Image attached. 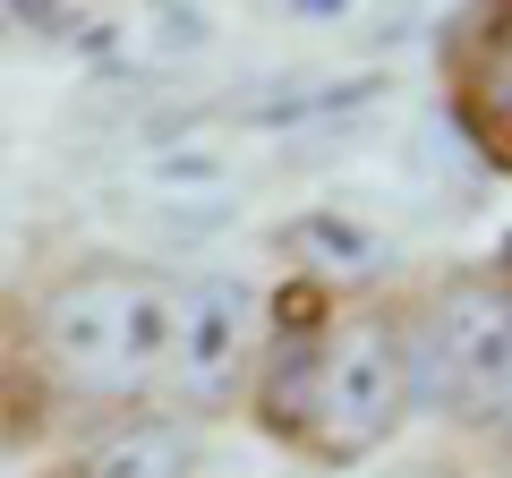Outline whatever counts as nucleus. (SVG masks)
<instances>
[{"mask_svg":"<svg viewBox=\"0 0 512 478\" xmlns=\"http://www.w3.org/2000/svg\"><path fill=\"white\" fill-rule=\"evenodd\" d=\"M256 436L308 470H359L419 419L410 402V333L402 291H342V282H282L265 299V342L248 368Z\"/></svg>","mask_w":512,"mask_h":478,"instance_id":"nucleus-1","label":"nucleus"},{"mask_svg":"<svg viewBox=\"0 0 512 478\" xmlns=\"http://www.w3.org/2000/svg\"><path fill=\"white\" fill-rule=\"evenodd\" d=\"M171 359V274L137 257H86L26 291L0 333V444H26L69 410H154Z\"/></svg>","mask_w":512,"mask_h":478,"instance_id":"nucleus-2","label":"nucleus"},{"mask_svg":"<svg viewBox=\"0 0 512 478\" xmlns=\"http://www.w3.org/2000/svg\"><path fill=\"white\" fill-rule=\"evenodd\" d=\"M410 402L453 436H487L512 410V282L495 265H453L427 291H402Z\"/></svg>","mask_w":512,"mask_h":478,"instance_id":"nucleus-3","label":"nucleus"},{"mask_svg":"<svg viewBox=\"0 0 512 478\" xmlns=\"http://www.w3.org/2000/svg\"><path fill=\"white\" fill-rule=\"evenodd\" d=\"M265 342V291L248 274H197L171 282V359H163V393L197 419L248 402V368Z\"/></svg>","mask_w":512,"mask_h":478,"instance_id":"nucleus-4","label":"nucleus"},{"mask_svg":"<svg viewBox=\"0 0 512 478\" xmlns=\"http://www.w3.org/2000/svg\"><path fill=\"white\" fill-rule=\"evenodd\" d=\"M436 77L461 146L512 180V0H453L436 26Z\"/></svg>","mask_w":512,"mask_h":478,"instance_id":"nucleus-5","label":"nucleus"},{"mask_svg":"<svg viewBox=\"0 0 512 478\" xmlns=\"http://www.w3.org/2000/svg\"><path fill=\"white\" fill-rule=\"evenodd\" d=\"M205 444L180 410H120L94 436H77L43 478H197Z\"/></svg>","mask_w":512,"mask_h":478,"instance_id":"nucleus-6","label":"nucleus"},{"mask_svg":"<svg viewBox=\"0 0 512 478\" xmlns=\"http://www.w3.org/2000/svg\"><path fill=\"white\" fill-rule=\"evenodd\" d=\"M0 9H9L18 26H35V35H77V9H69V0H0Z\"/></svg>","mask_w":512,"mask_h":478,"instance_id":"nucleus-7","label":"nucleus"},{"mask_svg":"<svg viewBox=\"0 0 512 478\" xmlns=\"http://www.w3.org/2000/svg\"><path fill=\"white\" fill-rule=\"evenodd\" d=\"M478 444H487V453H495V470L512 478V410H504V419H495V427H487V436H478Z\"/></svg>","mask_w":512,"mask_h":478,"instance_id":"nucleus-8","label":"nucleus"},{"mask_svg":"<svg viewBox=\"0 0 512 478\" xmlns=\"http://www.w3.org/2000/svg\"><path fill=\"white\" fill-rule=\"evenodd\" d=\"M299 9H308V18H342L350 0H299Z\"/></svg>","mask_w":512,"mask_h":478,"instance_id":"nucleus-9","label":"nucleus"},{"mask_svg":"<svg viewBox=\"0 0 512 478\" xmlns=\"http://www.w3.org/2000/svg\"><path fill=\"white\" fill-rule=\"evenodd\" d=\"M495 274H504V282H512V231H504V248H495Z\"/></svg>","mask_w":512,"mask_h":478,"instance_id":"nucleus-10","label":"nucleus"},{"mask_svg":"<svg viewBox=\"0 0 512 478\" xmlns=\"http://www.w3.org/2000/svg\"><path fill=\"white\" fill-rule=\"evenodd\" d=\"M69 9H103V0H69Z\"/></svg>","mask_w":512,"mask_h":478,"instance_id":"nucleus-11","label":"nucleus"}]
</instances>
